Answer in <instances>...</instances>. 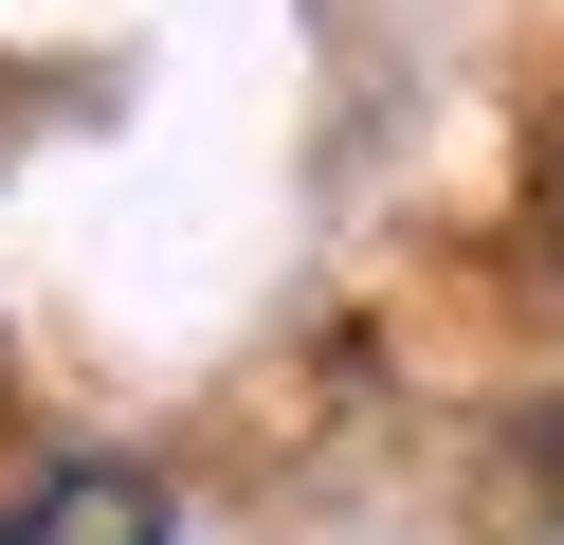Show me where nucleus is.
I'll return each instance as SVG.
<instances>
[{
	"instance_id": "f257e3e1",
	"label": "nucleus",
	"mask_w": 564,
	"mask_h": 545,
	"mask_svg": "<svg viewBox=\"0 0 564 545\" xmlns=\"http://www.w3.org/2000/svg\"><path fill=\"white\" fill-rule=\"evenodd\" d=\"M0 545H183V509H164V472H128V455H55L37 491L0 509Z\"/></svg>"
},
{
	"instance_id": "f03ea898",
	"label": "nucleus",
	"mask_w": 564,
	"mask_h": 545,
	"mask_svg": "<svg viewBox=\"0 0 564 545\" xmlns=\"http://www.w3.org/2000/svg\"><path fill=\"white\" fill-rule=\"evenodd\" d=\"M528 237H546V273H564V128H546V164H528Z\"/></svg>"
}]
</instances>
